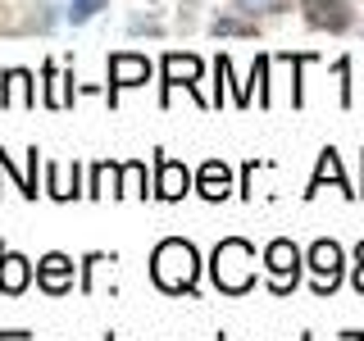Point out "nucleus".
Wrapping results in <instances>:
<instances>
[{"label":"nucleus","mask_w":364,"mask_h":341,"mask_svg":"<svg viewBox=\"0 0 364 341\" xmlns=\"http://www.w3.org/2000/svg\"><path fill=\"white\" fill-rule=\"evenodd\" d=\"M151 282L168 296H191L200 282V250L182 237H164L151 255Z\"/></svg>","instance_id":"obj_1"},{"label":"nucleus","mask_w":364,"mask_h":341,"mask_svg":"<svg viewBox=\"0 0 364 341\" xmlns=\"http://www.w3.org/2000/svg\"><path fill=\"white\" fill-rule=\"evenodd\" d=\"M210 278L223 296H246L255 287V246L242 237H223L210 255Z\"/></svg>","instance_id":"obj_2"},{"label":"nucleus","mask_w":364,"mask_h":341,"mask_svg":"<svg viewBox=\"0 0 364 341\" xmlns=\"http://www.w3.org/2000/svg\"><path fill=\"white\" fill-rule=\"evenodd\" d=\"M301 269H305V255H301V246H296V242L278 237V242L264 246V273H269V291H273V296L296 291V282H301Z\"/></svg>","instance_id":"obj_3"},{"label":"nucleus","mask_w":364,"mask_h":341,"mask_svg":"<svg viewBox=\"0 0 364 341\" xmlns=\"http://www.w3.org/2000/svg\"><path fill=\"white\" fill-rule=\"evenodd\" d=\"M341 264H346V250H341L333 237H318V242L305 250V269H310V287L318 296H333L341 287Z\"/></svg>","instance_id":"obj_4"},{"label":"nucleus","mask_w":364,"mask_h":341,"mask_svg":"<svg viewBox=\"0 0 364 341\" xmlns=\"http://www.w3.org/2000/svg\"><path fill=\"white\" fill-rule=\"evenodd\" d=\"M159 73H164V105H168V96H173L178 87L196 96V82H200L205 64L196 60V55H164V60H159ZM196 100H200V105H210L205 96H196Z\"/></svg>","instance_id":"obj_5"},{"label":"nucleus","mask_w":364,"mask_h":341,"mask_svg":"<svg viewBox=\"0 0 364 341\" xmlns=\"http://www.w3.org/2000/svg\"><path fill=\"white\" fill-rule=\"evenodd\" d=\"M301 14L318 32H350V28H355V9H350V0H301Z\"/></svg>","instance_id":"obj_6"},{"label":"nucleus","mask_w":364,"mask_h":341,"mask_svg":"<svg viewBox=\"0 0 364 341\" xmlns=\"http://www.w3.org/2000/svg\"><path fill=\"white\" fill-rule=\"evenodd\" d=\"M187 191H191V168L178 164L173 155L155 151V187H151V196H159V200H182Z\"/></svg>","instance_id":"obj_7"},{"label":"nucleus","mask_w":364,"mask_h":341,"mask_svg":"<svg viewBox=\"0 0 364 341\" xmlns=\"http://www.w3.org/2000/svg\"><path fill=\"white\" fill-rule=\"evenodd\" d=\"M77 269H82V264H73L64 250H50V255L37 259V287L46 296H68V291H73V273Z\"/></svg>","instance_id":"obj_8"},{"label":"nucleus","mask_w":364,"mask_h":341,"mask_svg":"<svg viewBox=\"0 0 364 341\" xmlns=\"http://www.w3.org/2000/svg\"><path fill=\"white\" fill-rule=\"evenodd\" d=\"M146 82H151V60L146 55H128V50L109 55V105L119 100L123 87H146Z\"/></svg>","instance_id":"obj_9"},{"label":"nucleus","mask_w":364,"mask_h":341,"mask_svg":"<svg viewBox=\"0 0 364 341\" xmlns=\"http://www.w3.org/2000/svg\"><path fill=\"white\" fill-rule=\"evenodd\" d=\"M28 282H32V259L0 242V291H5V296H23Z\"/></svg>","instance_id":"obj_10"},{"label":"nucleus","mask_w":364,"mask_h":341,"mask_svg":"<svg viewBox=\"0 0 364 341\" xmlns=\"http://www.w3.org/2000/svg\"><path fill=\"white\" fill-rule=\"evenodd\" d=\"M37 109V77L28 68H9L5 87H0V109Z\"/></svg>","instance_id":"obj_11"},{"label":"nucleus","mask_w":364,"mask_h":341,"mask_svg":"<svg viewBox=\"0 0 364 341\" xmlns=\"http://www.w3.org/2000/svg\"><path fill=\"white\" fill-rule=\"evenodd\" d=\"M46 196L50 200H73V196H87L82 191V164H46Z\"/></svg>","instance_id":"obj_12"},{"label":"nucleus","mask_w":364,"mask_h":341,"mask_svg":"<svg viewBox=\"0 0 364 341\" xmlns=\"http://www.w3.org/2000/svg\"><path fill=\"white\" fill-rule=\"evenodd\" d=\"M196 191L205 200H228L232 196V168H228L223 159H205L196 168Z\"/></svg>","instance_id":"obj_13"},{"label":"nucleus","mask_w":364,"mask_h":341,"mask_svg":"<svg viewBox=\"0 0 364 341\" xmlns=\"http://www.w3.org/2000/svg\"><path fill=\"white\" fill-rule=\"evenodd\" d=\"M323 182H337V191H346V196H360V191H355V187L346 182V168H341V155L333 151V146H328V151L318 155V168H314V178H310V191H305V196H318V191H323Z\"/></svg>","instance_id":"obj_14"},{"label":"nucleus","mask_w":364,"mask_h":341,"mask_svg":"<svg viewBox=\"0 0 364 341\" xmlns=\"http://www.w3.org/2000/svg\"><path fill=\"white\" fill-rule=\"evenodd\" d=\"M41 73H46V91H41V100H46L50 109H64L68 100H73V73H60L55 64H46Z\"/></svg>","instance_id":"obj_15"},{"label":"nucleus","mask_w":364,"mask_h":341,"mask_svg":"<svg viewBox=\"0 0 364 341\" xmlns=\"http://www.w3.org/2000/svg\"><path fill=\"white\" fill-rule=\"evenodd\" d=\"M87 196H119V164H91V182H87Z\"/></svg>","instance_id":"obj_16"},{"label":"nucleus","mask_w":364,"mask_h":341,"mask_svg":"<svg viewBox=\"0 0 364 341\" xmlns=\"http://www.w3.org/2000/svg\"><path fill=\"white\" fill-rule=\"evenodd\" d=\"M119 196H151V191H146V164L141 159L119 164Z\"/></svg>","instance_id":"obj_17"},{"label":"nucleus","mask_w":364,"mask_h":341,"mask_svg":"<svg viewBox=\"0 0 364 341\" xmlns=\"http://www.w3.org/2000/svg\"><path fill=\"white\" fill-rule=\"evenodd\" d=\"M109 264H114V255H105V250H91V255L82 259V282H77V287L91 296V291H96V273L109 269Z\"/></svg>","instance_id":"obj_18"},{"label":"nucleus","mask_w":364,"mask_h":341,"mask_svg":"<svg viewBox=\"0 0 364 341\" xmlns=\"http://www.w3.org/2000/svg\"><path fill=\"white\" fill-rule=\"evenodd\" d=\"M105 5H109V0H68V23H73V28H77V23H91Z\"/></svg>","instance_id":"obj_19"},{"label":"nucleus","mask_w":364,"mask_h":341,"mask_svg":"<svg viewBox=\"0 0 364 341\" xmlns=\"http://www.w3.org/2000/svg\"><path fill=\"white\" fill-rule=\"evenodd\" d=\"M237 9H242L246 18H255V14H282V9L291 5V0H232Z\"/></svg>","instance_id":"obj_20"},{"label":"nucleus","mask_w":364,"mask_h":341,"mask_svg":"<svg viewBox=\"0 0 364 341\" xmlns=\"http://www.w3.org/2000/svg\"><path fill=\"white\" fill-rule=\"evenodd\" d=\"M214 37H255V28L242 18H214Z\"/></svg>","instance_id":"obj_21"},{"label":"nucleus","mask_w":364,"mask_h":341,"mask_svg":"<svg viewBox=\"0 0 364 341\" xmlns=\"http://www.w3.org/2000/svg\"><path fill=\"white\" fill-rule=\"evenodd\" d=\"M350 287L364 296V264H355V273H350Z\"/></svg>","instance_id":"obj_22"},{"label":"nucleus","mask_w":364,"mask_h":341,"mask_svg":"<svg viewBox=\"0 0 364 341\" xmlns=\"http://www.w3.org/2000/svg\"><path fill=\"white\" fill-rule=\"evenodd\" d=\"M32 332H0V341H28Z\"/></svg>","instance_id":"obj_23"},{"label":"nucleus","mask_w":364,"mask_h":341,"mask_svg":"<svg viewBox=\"0 0 364 341\" xmlns=\"http://www.w3.org/2000/svg\"><path fill=\"white\" fill-rule=\"evenodd\" d=\"M355 264H364V242H360V246H355Z\"/></svg>","instance_id":"obj_24"},{"label":"nucleus","mask_w":364,"mask_h":341,"mask_svg":"<svg viewBox=\"0 0 364 341\" xmlns=\"http://www.w3.org/2000/svg\"><path fill=\"white\" fill-rule=\"evenodd\" d=\"M346 337H350V341H364V332H346Z\"/></svg>","instance_id":"obj_25"},{"label":"nucleus","mask_w":364,"mask_h":341,"mask_svg":"<svg viewBox=\"0 0 364 341\" xmlns=\"http://www.w3.org/2000/svg\"><path fill=\"white\" fill-rule=\"evenodd\" d=\"M301 341H310V337H301Z\"/></svg>","instance_id":"obj_26"},{"label":"nucleus","mask_w":364,"mask_h":341,"mask_svg":"<svg viewBox=\"0 0 364 341\" xmlns=\"http://www.w3.org/2000/svg\"><path fill=\"white\" fill-rule=\"evenodd\" d=\"M214 341H223V337H214Z\"/></svg>","instance_id":"obj_27"},{"label":"nucleus","mask_w":364,"mask_h":341,"mask_svg":"<svg viewBox=\"0 0 364 341\" xmlns=\"http://www.w3.org/2000/svg\"><path fill=\"white\" fill-rule=\"evenodd\" d=\"M360 196H364V191H360Z\"/></svg>","instance_id":"obj_28"}]
</instances>
